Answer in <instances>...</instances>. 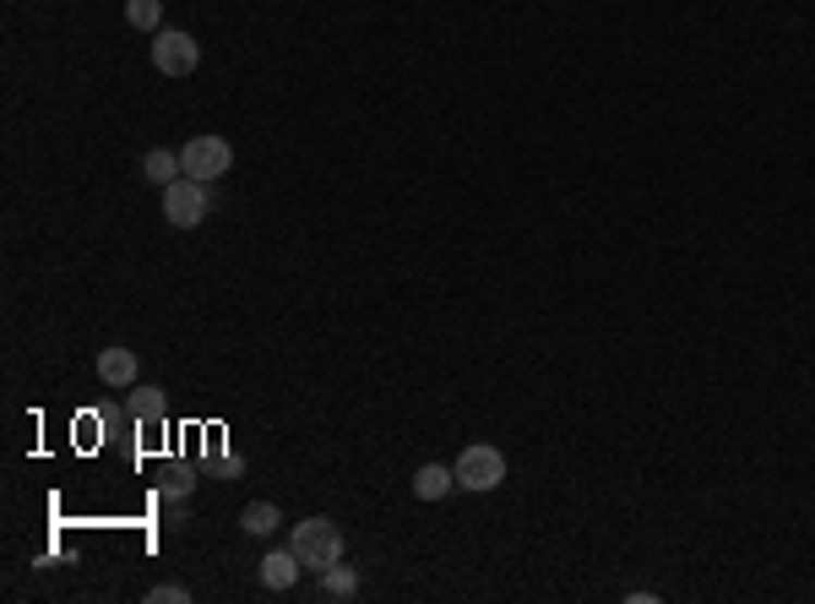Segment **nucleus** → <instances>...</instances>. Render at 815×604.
Returning <instances> with one entry per match:
<instances>
[{
  "instance_id": "9d476101",
  "label": "nucleus",
  "mask_w": 815,
  "mask_h": 604,
  "mask_svg": "<svg viewBox=\"0 0 815 604\" xmlns=\"http://www.w3.org/2000/svg\"><path fill=\"white\" fill-rule=\"evenodd\" d=\"M278 523H283V512H278L272 502H251V507L240 512V529H245L251 540H267V534H278Z\"/></svg>"
},
{
  "instance_id": "f257e3e1",
  "label": "nucleus",
  "mask_w": 815,
  "mask_h": 604,
  "mask_svg": "<svg viewBox=\"0 0 815 604\" xmlns=\"http://www.w3.org/2000/svg\"><path fill=\"white\" fill-rule=\"evenodd\" d=\"M289 551L300 556V567L327 572V567L343 561V529L332 518H305V523H294V545Z\"/></svg>"
},
{
  "instance_id": "39448f33",
  "label": "nucleus",
  "mask_w": 815,
  "mask_h": 604,
  "mask_svg": "<svg viewBox=\"0 0 815 604\" xmlns=\"http://www.w3.org/2000/svg\"><path fill=\"white\" fill-rule=\"evenodd\" d=\"M153 65L163 76H191L202 65V44L191 33H180V27H158L153 33Z\"/></svg>"
},
{
  "instance_id": "ddd939ff",
  "label": "nucleus",
  "mask_w": 815,
  "mask_h": 604,
  "mask_svg": "<svg viewBox=\"0 0 815 604\" xmlns=\"http://www.w3.org/2000/svg\"><path fill=\"white\" fill-rule=\"evenodd\" d=\"M125 22L136 33H158L163 27V0H125Z\"/></svg>"
},
{
  "instance_id": "9b49d317",
  "label": "nucleus",
  "mask_w": 815,
  "mask_h": 604,
  "mask_svg": "<svg viewBox=\"0 0 815 604\" xmlns=\"http://www.w3.org/2000/svg\"><path fill=\"white\" fill-rule=\"evenodd\" d=\"M142 174H147L153 185H174L185 169H180V153H169V147H153V153L142 158Z\"/></svg>"
},
{
  "instance_id": "4468645a",
  "label": "nucleus",
  "mask_w": 815,
  "mask_h": 604,
  "mask_svg": "<svg viewBox=\"0 0 815 604\" xmlns=\"http://www.w3.org/2000/svg\"><path fill=\"white\" fill-rule=\"evenodd\" d=\"M191 491H196V480H191V474H185V469H174V474H169V480H163V496H169V502H185V496H191Z\"/></svg>"
},
{
  "instance_id": "423d86ee",
  "label": "nucleus",
  "mask_w": 815,
  "mask_h": 604,
  "mask_svg": "<svg viewBox=\"0 0 815 604\" xmlns=\"http://www.w3.org/2000/svg\"><path fill=\"white\" fill-rule=\"evenodd\" d=\"M98 382L125 392V387L136 382V354H131V349H120V343H114V349H104V354H98Z\"/></svg>"
},
{
  "instance_id": "7ed1b4c3",
  "label": "nucleus",
  "mask_w": 815,
  "mask_h": 604,
  "mask_svg": "<svg viewBox=\"0 0 815 604\" xmlns=\"http://www.w3.org/2000/svg\"><path fill=\"white\" fill-rule=\"evenodd\" d=\"M180 169L191 174V180H223L229 169H234V147L223 142V136H212V131H202V136H191L185 147H180Z\"/></svg>"
},
{
  "instance_id": "6e6552de",
  "label": "nucleus",
  "mask_w": 815,
  "mask_h": 604,
  "mask_svg": "<svg viewBox=\"0 0 815 604\" xmlns=\"http://www.w3.org/2000/svg\"><path fill=\"white\" fill-rule=\"evenodd\" d=\"M131 420L136 425H163L169 420V398H163V387H131Z\"/></svg>"
},
{
  "instance_id": "1a4fd4ad",
  "label": "nucleus",
  "mask_w": 815,
  "mask_h": 604,
  "mask_svg": "<svg viewBox=\"0 0 815 604\" xmlns=\"http://www.w3.org/2000/svg\"><path fill=\"white\" fill-rule=\"evenodd\" d=\"M457 491V469H446V463H424L418 474H413V496L418 502H440V496H451Z\"/></svg>"
},
{
  "instance_id": "f8f14e48",
  "label": "nucleus",
  "mask_w": 815,
  "mask_h": 604,
  "mask_svg": "<svg viewBox=\"0 0 815 604\" xmlns=\"http://www.w3.org/2000/svg\"><path fill=\"white\" fill-rule=\"evenodd\" d=\"M321 594H327V600H354V594H360L354 567H343V561H338V567H327V572H321Z\"/></svg>"
},
{
  "instance_id": "f03ea898",
  "label": "nucleus",
  "mask_w": 815,
  "mask_h": 604,
  "mask_svg": "<svg viewBox=\"0 0 815 604\" xmlns=\"http://www.w3.org/2000/svg\"><path fill=\"white\" fill-rule=\"evenodd\" d=\"M207 213H212V185L207 180L180 174L174 185H163V218L174 229H196V224H207Z\"/></svg>"
},
{
  "instance_id": "0eeeda50",
  "label": "nucleus",
  "mask_w": 815,
  "mask_h": 604,
  "mask_svg": "<svg viewBox=\"0 0 815 604\" xmlns=\"http://www.w3.org/2000/svg\"><path fill=\"white\" fill-rule=\"evenodd\" d=\"M261 583H267L272 594H289V589L300 583V556H294V551H272V556H261Z\"/></svg>"
},
{
  "instance_id": "20e7f679",
  "label": "nucleus",
  "mask_w": 815,
  "mask_h": 604,
  "mask_svg": "<svg viewBox=\"0 0 815 604\" xmlns=\"http://www.w3.org/2000/svg\"><path fill=\"white\" fill-rule=\"evenodd\" d=\"M500 480H506V452H500V447L478 442V447H467V452L457 458V491L484 496V491H495Z\"/></svg>"
},
{
  "instance_id": "2eb2a0df",
  "label": "nucleus",
  "mask_w": 815,
  "mask_h": 604,
  "mask_svg": "<svg viewBox=\"0 0 815 604\" xmlns=\"http://www.w3.org/2000/svg\"><path fill=\"white\" fill-rule=\"evenodd\" d=\"M147 600L153 604H191V589H185V583H158Z\"/></svg>"
}]
</instances>
